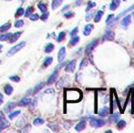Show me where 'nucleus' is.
<instances>
[{
    "label": "nucleus",
    "mask_w": 134,
    "mask_h": 133,
    "mask_svg": "<svg viewBox=\"0 0 134 133\" xmlns=\"http://www.w3.org/2000/svg\"><path fill=\"white\" fill-rule=\"evenodd\" d=\"M80 97H81V92L77 88L65 90V99L68 102H76L80 99Z\"/></svg>",
    "instance_id": "f257e3e1"
},
{
    "label": "nucleus",
    "mask_w": 134,
    "mask_h": 133,
    "mask_svg": "<svg viewBox=\"0 0 134 133\" xmlns=\"http://www.w3.org/2000/svg\"><path fill=\"white\" fill-rule=\"evenodd\" d=\"M25 46H26V42L25 41H22V42H20V43H18L17 45H16L15 46H13V47L7 52L6 57H11V56L15 55V54L17 53L19 50H21Z\"/></svg>",
    "instance_id": "f03ea898"
},
{
    "label": "nucleus",
    "mask_w": 134,
    "mask_h": 133,
    "mask_svg": "<svg viewBox=\"0 0 134 133\" xmlns=\"http://www.w3.org/2000/svg\"><path fill=\"white\" fill-rule=\"evenodd\" d=\"M90 126L91 127H94V128H101L103 127L105 124H106V121L103 120L102 119H95V118H91L90 119Z\"/></svg>",
    "instance_id": "7ed1b4c3"
},
{
    "label": "nucleus",
    "mask_w": 134,
    "mask_h": 133,
    "mask_svg": "<svg viewBox=\"0 0 134 133\" xmlns=\"http://www.w3.org/2000/svg\"><path fill=\"white\" fill-rule=\"evenodd\" d=\"M60 68L59 67H57V69L54 70V72L51 74L50 77L47 78V84L48 85H50V84H52V83H54L56 81V79H57V78H58V69H59Z\"/></svg>",
    "instance_id": "20e7f679"
},
{
    "label": "nucleus",
    "mask_w": 134,
    "mask_h": 133,
    "mask_svg": "<svg viewBox=\"0 0 134 133\" xmlns=\"http://www.w3.org/2000/svg\"><path fill=\"white\" fill-rule=\"evenodd\" d=\"M114 37H115V34L112 30H107L102 38H103V41H106V40L111 41L114 39Z\"/></svg>",
    "instance_id": "39448f33"
},
{
    "label": "nucleus",
    "mask_w": 134,
    "mask_h": 133,
    "mask_svg": "<svg viewBox=\"0 0 134 133\" xmlns=\"http://www.w3.org/2000/svg\"><path fill=\"white\" fill-rule=\"evenodd\" d=\"M75 68H76V60L73 59L67 64L66 68H65V71L66 72H73Z\"/></svg>",
    "instance_id": "423d86ee"
},
{
    "label": "nucleus",
    "mask_w": 134,
    "mask_h": 133,
    "mask_svg": "<svg viewBox=\"0 0 134 133\" xmlns=\"http://www.w3.org/2000/svg\"><path fill=\"white\" fill-rule=\"evenodd\" d=\"M66 58V47L65 46H62L60 47L59 51H58V62H63Z\"/></svg>",
    "instance_id": "0eeeda50"
},
{
    "label": "nucleus",
    "mask_w": 134,
    "mask_h": 133,
    "mask_svg": "<svg viewBox=\"0 0 134 133\" xmlns=\"http://www.w3.org/2000/svg\"><path fill=\"white\" fill-rule=\"evenodd\" d=\"M98 45V40L97 39H94V40H92V41L90 42L89 44L88 45V46H87V48H86V51H87V53H91L92 52V50L96 47V46Z\"/></svg>",
    "instance_id": "6e6552de"
},
{
    "label": "nucleus",
    "mask_w": 134,
    "mask_h": 133,
    "mask_svg": "<svg viewBox=\"0 0 134 133\" xmlns=\"http://www.w3.org/2000/svg\"><path fill=\"white\" fill-rule=\"evenodd\" d=\"M130 21H131V16L130 15H127L121 20V26L122 27H128L129 24H130Z\"/></svg>",
    "instance_id": "1a4fd4ad"
},
{
    "label": "nucleus",
    "mask_w": 134,
    "mask_h": 133,
    "mask_svg": "<svg viewBox=\"0 0 134 133\" xmlns=\"http://www.w3.org/2000/svg\"><path fill=\"white\" fill-rule=\"evenodd\" d=\"M21 35H22V31H19V32H16V33H14V34H12L11 37H9L10 38L9 43H14V42H16L19 37H20Z\"/></svg>",
    "instance_id": "9d476101"
},
{
    "label": "nucleus",
    "mask_w": 134,
    "mask_h": 133,
    "mask_svg": "<svg viewBox=\"0 0 134 133\" xmlns=\"http://www.w3.org/2000/svg\"><path fill=\"white\" fill-rule=\"evenodd\" d=\"M93 28H94V27H93L92 24H88V25H86L85 26V28H84V36H89V34L91 33V31L93 30Z\"/></svg>",
    "instance_id": "9b49d317"
},
{
    "label": "nucleus",
    "mask_w": 134,
    "mask_h": 133,
    "mask_svg": "<svg viewBox=\"0 0 134 133\" xmlns=\"http://www.w3.org/2000/svg\"><path fill=\"white\" fill-rule=\"evenodd\" d=\"M85 128H86V121L84 119H82L80 122H79V123L75 126V129L77 131H82Z\"/></svg>",
    "instance_id": "f8f14e48"
},
{
    "label": "nucleus",
    "mask_w": 134,
    "mask_h": 133,
    "mask_svg": "<svg viewBox=\"0 0 134 133\" xmlns=\"http://www.w3.org/2000/svg\"><path fill=\"white\" fill-rule=\"evenodd\" d=\"M120 119V114L119 113H113L111 117L109 118V123H116Z\"/></svg>",
    "instance_id": "ddd939ff"
},
{
    "label": "nucleus",
    "mask_w": 134,
    "mask_h": 133,
    "mask_svg": "<svg viewBox=\"0 0 134 133\" xmlns=\"http://www.w3.org/2000/svg\"><path fill=\"white\" fill-rule=\"evenodd\" d=\"M104 15V12L102 11V10H99L96 12V14H95V17H94V21H95V23H99L102 18V16Z\"/></svg>",
    "instance_id": "4468645a"
},
{
    "label": "nucleus",
    "mask_w": 134,
    "mask_h": 133,
    "mask_svg": "<svg viewBox=\"0 0 134 133\" xmlns=\"http://www.w3.org/2000/svg\"><path fill=\"white\" fill-rule=\"evenodd\" d=\"M109 112H110V109L107 108V107H103L99 111V117L104 118V117H106L107 115L109 114Z\"/></svg>",
    "instance_id": "2eb2a0df"
},
{
    "label": "nucleus",
    "mask_w": 134,
    "mask_h": 133,
    "mask_svg": "<svg viewBox=\"0 0 134 133\" xmlns=\"http://www.w3.org/2000/svg\"><path fill=\"white\" fill-rule=\"evenodd\" d=\"M120 4V0H112L111 3V5H110V9L111 10H116L118 7H119V6Z\"/></svg>",
    "instance_id": "dca6fc26"
},
{
    "label": "nucleus",
    "mask_w": 134,
    "mask_h": 133,
    "mask_svg": "<svg viewBox=\"0 0 134 133\" xmlns=\"http://www.w3.org/2000/svg\"><path fill=\"white\" fill-rule=\"evenodd\" d=\"M15 106H16V103L13 102V101H10L4 107V111L5 112H10V110H13V108H14Z\"/></svg>",
    "instance_id": "f3484780"
},
{
    "label": "nucleus",
    "mask_w": 134,
    "mask_h": 133,
    "mask_svg": "<svg viewBox=\"0 0 134 133\" xmlns=\"http://www.w3.org/2000/svg\"><path fill=\"white\" fill-rule=\"evenodd\" d=\"M30 101H31V99H30L29 98H23L18 102L17 105L20 106V107H24V106H27V105H28V104H30Z\"/></svg>",
    "instance_id": "a211bd4d"
},
{
    "label": "nucleus",
    "mask_w": 134,
    "mask_h": 133,
    "mask_svg": "<svg viewBox=\"0 0 134 133\" xmlns=\"http://www.w3.org/2000/svg\"><path fill=\"white\" fill-rule=\"evenodd\" d=\"M63 1H64V0H53V1H52V5H51L52 9L55 10L56 8H58V7L62 4Z\"/></svg>",
    "instance_id": "6ab92c4d"
},
{
    "label": "nucleus",
    "mask_w": 134,
    "mask_h": 133,
    "mask_svg": "<svg viewBox=\"0 0 134 133\" xmlns=\"http://www.w3.org/2000/svg\"><path fill=\"white\" fill-rule=\"evenodd\" d=\"M13 90H14V88H13V87H12L11 85H6V86L4 87V91H5V93L7 96L11 95V94L13 93Z\"/></svg>",
    "instance_id": "aec40b11"
},
{
    "label": "nucleus",
    "mask_w": 134,
    "mask_h": 133,
    "mask_svg": "<svg viewBox=\"0 0 134 133\" xmlns=\"http://www.w3.org/2000/svg\"><path fill=\"white\" fill-rule=\"evenodd\" d=\"M79 41V36H73L72 38L70 39V46H74Z\"/></svg>",
    "instance_id": "412c9836"
},
{
    "label": "nucleus",
    "mask_w": 134,
    "mask_h": 133,
    "mask_svg": "<svg viewBox=\"0 0 134 133\" xmlns=\"http://www.w3.org/2000/svg\"><path fill=\"white\" fill-rule=\"evenodd\" d=\"M66 77H63V78H61L58 81V83H57V85H56V87H57V88L58 89H59V88H61V87H63V86L65 85V80H66Z\"/></svg>",
    "instance_id": "4be33fe9"
},
{
    "label": "nucleus",
    "mask_w": 134,
    "mask_h": 133,
    "mask_svg": "<svg viewBox=\"0 0 134 133\" xmlns=\"http://www.w3.org/2000/svg\"><path fill=\"white\" fill-rule=\"evenodd\" d=\"M52 62H53V58H51V57H47L46 58L44 59L43 66H44L45 68H47V67H48Z\"/></svg>",
    "instance_id": "5701e85b"
},
{
    "label": "nucleus",
    "mask_w": 134,
    "mask_h": 133,
    "mask_svg": "<svg viewBox=\"0 0 134 133\" xmlns=\"http://www.w3.org/2000/svg\"><path fill=\"white\" fill-rule=\"evenodd\" d=\"M118 123H117V128L118 129H123L125 128V126H126V121L123 120V119H120V120H118L117 121Z\"/></svg>",
    "instance_id": "b1692460"
},
{
    "label": "nucleus",
    "mask_w": 134,
    "mask_h": 133,
    "mask_svg": "<svg viewBox=\"0 0 134 133\" xmlns=\"http://www.w3.org/2000/svg\"><path fill=\"white\" fill-rule=\"evenodd\" d=\"M44 85H45V83H44V82H40V83H38L37 85H36V87H34L33 93H34V94H36V93L39 91L40 89H42V88H43V87H44Z\"/></svg>",
    "instance_id": "393cba45"
},
{
    "label": "nucleus",
    "mask_w": 134,
    "mask_h": 133,
    "mask_svg": "<svg viewBox=\"0 0 134 133\" xmlns=\"http://www.w3.org/2000/svg\"><path fill=\"white\" fill-rule=\"evenodd\" d=\"M11 28V24L9 22L4 24L1 28H0V32H6V31H8V29Z\"/></svg>",
    "instance_id": "a878e982"
},
{
    "label": "nucleus",
    "mask_w": 134,
    "mask_h": 133,
    "mask_svg": "<svg viewBox=\"0 0 134 133\" xmlns=\"http://www.w3.org/2000/svg\"><path fill=\"white\" fill-rule=\"evenodd\" d=\"M133 9H134V4H133L132 6H130L129 7H128L127 9H125L124 11H122V12H121V13H120V14L119 15L118 17H117V18H116V20L119 18L120 17H121V16H123V15H125V14H127V13H129V12H130L131 10H133Z\"/></svg>",
    "instance_id": "bb28decb"
},
{
    "label": "nucleus",
    "mask_w": 134,
    "mask_h": 133,
    "mask_svg": "<svg viewBox=\"0 0 134 133\" xmlns=\"http://www.w3.org/2000/svg\"><path fill=\"white\" fill-rule=\"evenodd\" d=\"M54 44H52V43H48L47 45L46 46V47H45V52L46 53H50V52H52V51L54 50Z\"/></svg>",
    "instance_id": "cd10ccee"
},
{
    "label": "nucleus",
    "mask_w": 134,
    "mask_h": 133,
    "mask_svg": "<svg viewBox=\"0 0 134 133\" xmlns=\"http://www.w3.org/2000/svg\"><path fill=\"white\" fill-rule=\"evenodd\" d=\"M114 22V15H109L108 16V17H107L106 19V24L107 26H110V25H111V24Z\"/></svg>",
    "instance_id": "c85d7f7f"
},
{
    "label": "nucleus",
    "mask_w": 134,
    "mask_h": 133,
    "mask_svg": "<svg viewBox=\"0 0 134 133\" xmlns=\"http://www.w3.org/2000/svg\"><path fill=\"white\" fill-rule=\"evenodd\" d=\"M44 119H41V118H37V119H34V121H33V124L35 125V126H39V125H42V124H44Z\"/></svg>",
    "instance_id": "c756f323"
},
{
    "label": "nucleus",
    "mask_w": 134,
    "mask_h": 133,
    "mask_svg": "<svg viewBox=\"0 0 134 133\" xmlns=\"http://www.w3.org/2000/svg\"><path fill=\"white\" fill-rule=\"evenodd\" d=\"M24 14H25V10H24V8H22V7H19L18 9L17 10L15 17H19L23 16Z\"/></svg>",
    "instance_id": "7c9ffc66"
},
{
    "label": "nucleus",
    "mask_w": 134,
    "mask_h": 133,
    "mask_svg": "<svg viewBox=\"0 0 134 133\" xmlns=\"http://www.w3.org/2000/svg\"><path fill=\"white\" fill-rule=\"evenodd\" d=\"M96 6V3L95 2H92V1H88V6H87V8H86V11L88 12L90 9H92L93 7Z\"/></svg>",
    "instance_id": "2f4dec72"
},
{
    "label": "nucleus",
    "mask_w": 134,
    "mask_h": 133,
    "mask_svg": "<svg viewBox=\"0 0 134 133\" xmlns=\"http://www.w3.org/2000/svg\"><path fill=\"white\" fill-rule=\"evenodd\" d=\"M47 126H48V128H50L53 131H58V130H59L58 126L56 123H49Z\"/></svg>",
    "instance_id": "473e14b6"
},
{
    "label": "nucleus",
    "mask_w": 134,
    "mask_h": 133,
    "mask_svg": "<svg viewBox=\"0 0 134 133\" xmlns=\"http://www.w3.org/2000/svg\"><path fill=\"white\" fill-rule=\"evenodd\" d=\"M19 114H20V110H16L14 112H10L9 114H8V119H14L15 117L18 116Z\"/></svg>",
    "instance_id": "72a5a7b5"
},
{
    "label": "nucleus",
    "mask_w": 134,
    "mask_h": 133,
    "mask_svg": "<svg viewBox=\"0 0 134 133\" xmlns=\"http://www.w3.org/2000/svg\"><path fill=\"white\" fill-rule=\"evenodd\" d=\"M37 7L39 8V10L41 11L42 13L47 12V6L45 5V4H43V3H38V4H37Z\"/></svg>",
    "instance_id": "f704fd0d"
},
{
    "label": "nucleus",
    "mask_w": 134,
    "mask_h": 133,
    "mask_svg": "<svg viewBox=\"0 0 134 133\" xmlns=\"http://www.w3.org/2000/svg\"><path fill=\"white\" fill-rule=\"evenodd\" d=\"M65 36H66V32H65V31L60 32L59 34H58V37H57V41H58V42H61L65 38Z\"/></svg>",
    "instance_id": "c9c22d12"
},
{
    "label": "nucleus",
    "mask_w": 134,
    "mask_h": 133,
    "mask_svg": "<svg viewBox=\"0 0 134 133\" xmlns=\"http://www.w3.org/2000/svg\"><path fill=\"white\" fill-rule=\"evenodd\" d=\"M11 33H8V34H5V35H2L0 36V41H5V40H7L10 37H11Z\"/></svg>",
    "instance_id": "e433bc0d"
},
{
    "label": "nucleus",
    "mask_w": 134,
    "mask_h": 133,
    "mask_svg": "<svg viewBox=\"0 0 134 133\" xmlns=\"http://www.w3.org/2000/svg\"><path fill=\"white\" fill-rule=\"evenodd\" d=\"M23 26H24L23 20H17V21H16V23H15V28H21V27H23Z\"/></svg>",
    "instance_id": "4c0bfd02"
},
{
    "label": "nucleus",
    "mask_w": 134,
    "mask_h": 133,
    "mask_svg": "<svg viewBox=\"0 0 134 133\" xmlns=\"http://www.w3.org/2000/svg\"><path fill=\"white\" fill-rule=\"evenodd\" d=\"M28 17L30 18L31 21H37V19L39 18V16H38L37 14H32V15H30Z\"/></svg>",
    "instance_id": "58836bf2"
},
{
    "label": "nucleus",
    "mask_w": 134,
    "mask_h": 133,
    "mask_svg": "<svg viewBox=\"0 0 134 133\" xmlns=\"http://www.w3.org/2000/svg\"><path fill=\"white\" fill-rule=\"evenodd\" d=\"M9 79L14 81V82H19L20 81V78L18 76H11V77H9Z\"/></svg>",
    "instance_id": "ea45409f"
},
{
    "label": "nucleus",
    "mask_w": 134,
    "mask_h": 133,
    "mask_svg": "<svg viewBox=\"0 0 134 133\" xmlns=\"http://www.w3.org/2000/svg\"><path fill=\"white\" fill-rule=\"evenodd\" d=\"M48 15L49 14H48L47 12H44L41 17H39V18L41 19L42 21H46L47 19V17H48Z\"/></svg>",
    "instance_id": "a19ab883"
},
{
    "label": "nucleus",
    "mask_w": 134,
    "mask_h": 133,
    "mask_svg": "<svg viewBox=\"0 0 134 133\" xmlns=\"http://www.w3.org/2000/svg\"><path fill=\"white\" fill-rule=\"evenodd\" d=\"M32 10H33V7H32V6H28V9H27V12L25 13V16H26V17H28L30 16V14H31Z\"/></svg>",
    "instance_id": "79ce46f5"
},
{
    "label": "nucleus",
    "mask_w": 134,
    "mask_h": 133,
    "mask_svg": "<svg viewBox=\"0 0 134 133\" xmlns=\"http://www.w3.org/2000/svg\"><path fill=\"white\" fill-rule=\"evenodd\" d=\"M87 65V61H86V59L85 58H83V59L81 60V62H80V64H79V69H82L83 68H85V66Z\"/></svg>",
    "instance_id": "37998d69"
},
{
    "label": "nucleus",
    "mask_w": 134,
    "mask_h": 133,
    "mask_svg": "<svg viewBox=\"0 0 134 133\" xmlns=\"http://www.w3.org/2000/svg\"><path fill=\"white\" fill-rule=\"evenodd\" d=\"M79 32V28H75L74 29H72V31L70 32V36L73 37V36H76V34Z\"/></svg>",
    "instance_id": "c03bdc74"
},
{
    "label": "nucleus",
    "mask_w": 134,
    "mask_h": 133,
    "mask_svg": "<svg viewBox=\"0 0 134 133\" xmlns=\"http://www.w3.org/2000/svg\"><path fill=\"white\" fill-rule=\"evenodd\" d=\"M91 17H92V13L91 12H88V14L86 15V21H89L90 19H91Z\"/></svg>",
    "instance_id": "a18cd8bd"
},
{
    "label": "nucleus",
    "mask_w": 134,
    "mask_h": 133,
    "mask_svg": "<svg viewBox=\"0 0 134 133\" xmlns=\"http://www.w3.org/2000/svg\"><path fill=\"white\" fill-rule=\"evenodd\" d=\"M73 12H68V13H66V14L64 15V17H66V18H70V17H72V16H73Z\"/></svg>",
    "instance_id": "49530a36"
},
{
    "label": "nucleus",
    "mask_w": 134,
    "mask_h": 133,
    "mask_svg": "<svg viewBox=\"0 0 134 133\" xmlns=\"http://www.w3.org/2000/svg\"><path fill=\"white\" fill-rule=\"evenodd\" d=\"M82 1H83V0H75V1H74V5L76 6H79L81 5Z\"/></svg>",
    "instance_id": "de8ad7c7"
},
{
    "label": "nucleus",
    "mask_w": 134,
    "mask_h": 133,
    "mask_svg": "<svg viewBox=\"0 0 134 133\" xmlns=\"http://www.w3.org/2000/svg\"><path fill=\"white\" fill-rule=\"evenodd\" d=\"M4 120H6L5 118H4V116H3V114L1 113V111H0V123H2Z\"/></svg>",
    "instance_id": "09e8293b"
},
{
    "label": "nucleus",
    "mask_w": 134,
    "mask_h": 133,
    "mask_svg": "<svg viewBox=\"0 0 134 133\" xmlns=\"http://www.w3.org/2000/svg\"><path fill=\"white\" fill-rule=\"evenodd\" d=\"M3 103V95L0 93V105Z\"/></svg>",
    "instance_id": "8fccbe9b"
},
{
    "label": "nucleus",
    "mask_w": 134,
    "mask_h": 133,
    "mask_svg": "<svg viewBox=\"0 0 134 133\" xmlns=\"http://www.w3.org/2000/svg\"><path fill=\"white\" fill-rule=\"evenodd\" d=\"M69 6H69V5H67V6H64V7H63V9H62V10H61V11H62V12H63V11H65V10H66V9H67V8H69Z\"/></svg>",
    "instance_id": "3c124183"
},
{
    "label": "nucleus",
    "mask_w": 134,
    "mask_h": 133,
    "mask_svg": "<svg viewBox=\"0 0 134 133\" xmlns=\"http://www.w3.org/2000/svg\"><path fill=\"white\" fill-rule=\"evenodd\" d=\"M2 48H3V46H2V45H0V52L2 51Z\"/></svg>",
    "instance_id": "603ef678"
},
{
    "label": "nucleus",
    "mask_w": 134,
    "mask_h": 133,
    "mask_svg": "<svg viewBox=\"0 0 134 133\" xmlns=\"http://www.w3.org/2000/svg\"><path fill=\"white\" fill-rule=\"evenodd\" d=\"M132 46H133V48H134V41H133V44H132Z\"/></svg>",
    "instance_id": "864d4df0"
},
{
    "label": "nucleus",
    "mask_w": 134,
    "mask_h": 133,
    "mask_svg": "<svg viewBox=\"0 0 134 133\" xmlns=\"http://www.w3.org/2000/svg\"><path fill=\"white\" fill-rule=\"evenodd\" d=\"M6 1H11V0H6Z\"/></svg>",
    "instance_id": "5fc2aeb1"
},
{
    "label": "nucleus",
    "mask_w": 134,
    "mask_h": 133,
    "mask_svg": "<svg viewBox=\"0 0 134 133\" xmlns=\"http://www.w3.org/2000/svg\"><path fill=\"white\" fill-rule=\"evenodd\" d=\"M122 1H127V0H122Z\"/></svg>",
    "instance_id": "6e6d98bb"
},
{
    "label": "nucleus",
    "mask_w": 134,
    "mask_h": 133,
    "mask_svg": "<svg viewBox=\"0 0 134 133\" xmlns=\"http://www.w3.org/2000/svg\"><path fill=\"white\" fill-rule=\"evenodd\" d=\"M0 64H1V60H0Z\"/></svg>",
    "instance_id": "4d7b16f0"
},
{
    "label": "nucleus",
    "mask_w": 134,
    "mask_h": 133,
    "mask_svg": "<svg viewBox=\"0 0 134 133\" xmlns=\"http://www.w3.org/2000/svg\"><path fill=\"white\" fill-rule=\"evenodd\" d=\"M133 17H134V12H133Z\"/></svg>",
    "instance_id": "13d9d810"
}]
</instances>
